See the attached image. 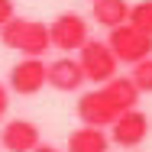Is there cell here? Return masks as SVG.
Masks as SVG:
<instances>
[{
	"label": "cell",
	"mask_w": 152,
	"mask_h": 152,
	"mask_svg": "<svg viewBox=\"0 0 152 152\" xmlns=\"http://www.w3.org/2000/svg\"><path fill=\"white\" fill-rule=\"evenodd\" d=\"M32 152H61V149H58V146H52V142H39Z\"/></svg>",
	"instance_id": "16"
},
{
	"label": "cell",
	"mask_w": 152,
	"mask_h": 152,
	"mask_svg": "<svg viewBox=\"0 0 152 152\" xmlns=\"http://www.w3.org/2000/svg\"><path fill=\"white\" fill-rule=\"evenodd\" d=\"M78 65H81V71H84V81H91V84H104V81H110V78L120 75L117 55H113L110 45L100 42V39H88V42L78 49Z\"/></svg>",
	"instance_id": "3"
},
{
	"label": "cell",
	"mask_w": 152,
	"mask_h": 152,
	"mask_svg": "<svg viewBox=\"0 0 152 152\" xmlns=\"http://www.w3.org/2000/svg\"><path fill=\"white\" fill-rule=\"evenodd\" d=\"M91 20L113 29L129 20V3L126 0H91Z\"/></svg>",
	"instance_id": "11"
},
{
	"label": "cell",
	"mask_w": 152,
	"mask_h": 152,
	"mask_svg": "<svg viewBox=\"0 0 152 152\" xmlns=\"http://www.w3.org/2000/svg\"><path fill=\"white\" fill-rule=\"evenodd\" d=\"M68 152H110V139L100 126H78L68 136Z\"/></svg>",
	"instance_id": "10"
},
{
	"label": "cell",
	"mask_w": 152,
	"mask_h": 152,
	"mask_svg": "<svg viewBox=\"0 0 152 152\" xmlns=\"http://www.w3.org/2000/svg\"><path fill=\"white\" fill-rule=\"evenodd\" d=\"M126 78L133 81V88H136L139 94H152V55L142 58V61H136L133 71H129Z\"/></svg>",
	"instance_id": "13"
},
{
	"label": "cell",
	"mask_w": 152,
	"mask_h": 152,
	"mask_svg": "<svg viewBox=\"0 0 152 152\" xmlns=\"http://www.w3.org/2000/svg\"><path fill=\"white\" fill-rule=\"evenodd\" d=\"M139 97L142 94L133 88V81L123 78V75H117V78L104 81V84H94L91 91H84L78 97V107L75 110H78L81 126H100V129H107L123 110L136 107Z\"/></svg>",
	"instance_id": "1"
},
{
	"label": "cell",
	"mask_w": 152,
	"mask_h": 152,
	"mask_svg": "<svg viewBox=\"0 0 152 152\" xmlns=\"http://www.w3.org/2000/svg\"><path fill=\"white\" fill-rule=\"evenodd\" d=\"M0 42L13 52H23L29 58H42L52 42H49V26L39 23V20H29V16H10L3 26H0Z\"/></svg>",
	"instance_id": "2"
},
{
	"label": "cell",
	"mask_w": 152,
	"mask_h": 152,
	"mask_svg": "<svg viewBox=\"0 0 152 152\" xmlns=\"http://www.w3.org/2000/svg\"><path fill=\"white\" fill-rule=\"evenodd\" d=\"M45 84H49V88H55V91H61V94L81 91V88H84V71H81L78 58L65 55V58L45 65Z\"/></svg>",
	"instance_id": "8"
},
{
	"label": "cell",
	"mask_w": 152,
	"mask_h": 152,
	"mask_svg": "<svg viewBox=\"0 0 152 152\" xmlns=\"http://www.w3.org/2000/svg\"><path fill=\"white\" fill-rule=\"evenodd\" d=\"M88 20L81 13H58L52 23H49V42L52 49H61V52H78L84 42H88Z\"/></svg>",
	"instance_id": "6"
},
{
	"label": "cell",
	"mask_w": 152,
	"mask_h": 152,
	"mask_svg": "<svg viewBox=\"0 0 152 152\" xmlns=\"http://www.w3.org/2000/svg\"><path fill=\"white\" fill-rule=\"evenodd\" d=\"M149 133H152L149 113H142V110L129 107V110H123L120 117L110 123L107 139H110V142H117L120 149H139V146L146 142V136H149Z\"/></svg>",
	"instance_id": "5"
},
{
	"label": "cell",
	"mask_w": 152,
	"mask_h": 152,
	"mask_svg": "<svg viewBox=\"0 0 152 152\" xmlns=\"http://www.w3.org/2000/svg\"><path fill=\"white\" fill-rule=\"evenodd\" d=\"M42 88H45V61L42 58H29L26 55L7 75V91L16 94V97H36Z\"/></svg>",
	"instance_id": "7"
},
{
	"label": "cell",
	"mask_w": 152,
	"mask_h": 152,
	"mask_svg": "<svg viewBox=\"0 0 152 152\" xmlns=\"http://www.w3.org/2000/svg\"><path fill=\"white\" fill-rule=\"evenodd\" d=\"M7 110H10V91H7V84L0 81V120L7 117Z\"/></svg>",
	"instance_id": "14"
},
{
	"label": "cell",
	"mask_w": 152,
	"mask_h": 152,
	"mask_svg": "<svg viewBox=\"0 0 152 152\" xmlns=\"http://www.w3.org/2000/svg\"><path fill=\"white\" fill-rule=\"evenodd\" d=\"M13 13H16V10H13V0H0V26H3Z\"/></svg>",
	"instance_id": "15"
},
{
	"label": "cell",
	"mask_w": 152,
	"mask_h": 152,
	"mask_svg": "<svg viewBox=\"0 0 152 152\" xmlns=\"http://www.w3.org/2000/svg\"><path fill=\"white\" fill-rule=\"evenodd\" d=\"M107 45H110V52L117 55L120 65H136V61L152 55V36H146L142 29H136L129 23L113 26L110 36H107Z\"/></svg>",
	"instance_id": "4"
},
{
	"label": "cell",
	"mask_w": 152,
	"mask_h": 152,
	"mask_svg": "<svg viewBox=\"0 0 152 152\" xmlns=\"http://www.w3.org/2000/svg\"><path fill=\"white\" fill-rule=\"evenodd\" d=\"M39 142V126L32 120H10L0 129V146L7 152H32Z\"/></svg>",
	"instance_id": "9"
},
{
	"label": "cell",
	"mask_w": 152,
	"mask_h": 152,
	"mask_svg": "<svg viewBox=\"0 0 152 152\" xmlns=\"http://www.w3.org/2000/svg\"><path fill=\"white\" fill-rule=\"evenodd\" d=\"M129 26L142 29L146 36H152V0H139V3H129Z\"/></svg>",
	"instance_id": "12"
}]
</instances>
